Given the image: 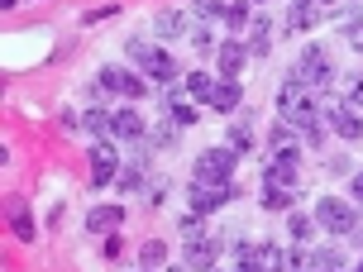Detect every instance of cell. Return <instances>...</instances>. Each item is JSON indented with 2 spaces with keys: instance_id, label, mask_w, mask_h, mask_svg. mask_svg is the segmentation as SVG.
Returning a JSON list of instances; mask_svg holds the SVG:
<instances>
[{
  "instance_id": "f546056e",
  "label": "cell",
  "mask_w": 363,
  "mask_h": 272,
  "mask_svg": "<svg viewBox=\"0 0 363 272\" xmlns=\"http://www.w3.org/2000/svg\"><path fill=\"white\" fill-rule=\"evenodd\" d=\"M311 268H345V254L340 249H315L311 254Z\"/></svg>"
},
{
  "instance_id": "44dd1931",
  "label": "cell",
  "mask_w": 363,
  "mask_h": 272,
  "mask_svg": "<svg viewBox=\"0 0 363 272\" xmlns=\"http://www.w3.org/2000/svg\"><path fill=\"white\" fill-rule=\"evenodd\" d=\"M263 205H268V210H291L296 196H291V186H268V181H263Z\"/></svg>"
},
{
  "instance_id": "f1b7e54d",
  "label": "cell",
  "mask_w": 363,
  "mask_h": 272,
  "mask_svg": "<svg viewBox=\"0 0 363 272\" xmlns=\"http://www.w3.org/2000/svg\"><path fill=\"white\" fill-rule=\"evenodd\" d=\"M225 144L235 148V153H249V148H254V129H249V125H235V129H230V139H225Z\"/></svg>"
},
{
  "instance_id": "83f0119b",
  "label": "cell",
  "mask_w": 363,
  "mask_h": 272,
  "mask_svg": "<svg viewBox=\"0 0 363 272\" xmlns=\"http://www.w3.org/2000/svg\"><path fill=\"white\" fill-rule=\"evenodd\" d=\"M211 86H216V81H211L206 72H191V76H186V96H191V101H206V96H211Z\"/></svg>"
},
{
  "instance_id": "ba28073f",
  "label": "cell",
  "mask_w": 363,
  "mask_h": 272,
  "mask_svg": "<svg viewBox=\"0 0 363 272\" xmlns=\"http://www.w3.org/2000/svg\"><path fill=\"white\" fill-rule=\"evenodd\" d=\"M230 196H235V181H230V186H216V181H191V210H196V215L220 210Z\"/></svg>"
},
{
  "instance_id": "8992f818",
  "label": "cell",
  "mask_w": 363,
  "mask_h": 272,
  "mask_svg": "<svg viewBox=\"0 0 363 272\" xmlns=\"http://www.w3.org/2000/svg\"><path fill=\"white\" fill-rule=\"evenodd\" d=\"M120 153H115V144H110V139H96V144H91V181H96V186H110V181L120 177Z\"/></svg>"
},
{
  "instance_id": "7402d4cb",
  "label": "cell",
  "mask_w": 363,
  "mask_h": 272,
  "mask_svg": "<svg viewBox=\"0 0 363 272\" xmlns=\"http://www.w3.org/2000/svg\"><path fill=\"white\" fill-rule=\"evenodd\" d=\"M268 48H272V29H268V19H258L254 34H249V57H268Z\"/></svg>"
},
{
  "instance_id": "7c38bea8",
  "label": "cell",
  "mask_w": 363,
  "mask_h": 272,
  "mask_svg": "<svg viewBox=\"0 0 363 272\" xmlns=\"http://www.w3.org/2000/svg\"><path fill=\"white\" fill-rule=\"evenodd\" d=\"M120 220H125V205H91L86 230L91 234H110V230H120Z\"/></svg>"
},
{
  "instance_id": "cb8c5ba5",
  "label": "cell",
  "mask_w": 363,
  "mask_h": 272,
  "mask_svg": "<svg viewBox=\"0 0 363 272\" xmlns=\"http://www.w3.org/2000/svg\"><path fill=\"white\" fill-rule=\"evenodd\" d=\"M315 225H320V220H311V215H291L287 220V230H291V239H296V244H311Z\"/></svg>"
},
{
  "instance_id": "4dcf8cb0",
  "label": "cell",
  "mask_w": 363,
  "mask_h": 272,
  "mask_svg": "<svg viewBox=\"0 0 363 272\" xmlns=\"http://www.w3.org/2000/svg\"><path fill=\"white\" fill-rule=\"evenodd\" d=\"M196 19H225V0H191Z\"/></svg>"
},
{
  "instance_id": "836d02e7",
  "label": "cell",
  "mask_w": 363,
  "mask_h": 272,
  "mask_svg": "<svg viewBox=\"0 0 363 272\" xmlns=\"http://www.w3.org/2000/svg\"><path fill=\"white\" fill-rule=\"evenodd\" d=\"M345 38H349V43H354V48H359V53H363V19H359V15L349 19V29H345Z\"/></svg>"
},
{
  "instance_id": "5b68a950",
  "label": "cell",
  "mask_w": 363,
  "mask_h": 272,
  "mask_svg": "<svg viewBox=\"0 0 363 272\" xmlns=\"http://www.w3.org/2000/svg\"><path fill=\"white\" fill-rule=\"evenodd\" d=\"M296 81H301V86H311V91H325L330 86V53L325 48H306V53H301V62H296Z\"/></svg>"
},
{
  "instance_id": "3957f363",
  "label": "cell",
  "mask_w": 363,
  "mask_h": 272,
  "mask_svg": "<svg viewBox=\"0 0 363 272\" xmlns=\"http://www.w3.org/2000/svg\"><path fill=\"white\" fill-rule=\"evenodd\" d=\"M235 163H239V153L230 144L206 148V153L196 158V172H191V177L196 181H216V186H230V181H235Z\"/></svg>"
},
{
  "instance_id": "4316f807",
  "label": "cell",
  "mask_w": 363,
  "mask_h": 272,
  "mask_svg": "<svg viewBox=\"0 0 363 272\" xmlns=\"http://www.w3.org/2000/svg\"><path fill=\"white\" fill-rule=\"evenodd\" d=\"M172 125L177 129H196V106H191V101H172Z\"/></svg>"
},
{
  "instance_id": "484cf974",
  "label": "cell",
  "mask_w": 363,
  "mask_h": 272,
  "mask_svg": "<svg viewBox=\"0 0 363 272\" xmlns=\"http://www.w3.org/2000/svg\"><path fill=\"white\" fill-rule=\"evenodd\" d=\"M139 263H144V268H163V263H167V249L158 244V239H148L144 249H139Z\"/></svg>"
},
{
  "instance_id": "ffe728a7",
  "label": "cell",
  "mask_w": 363,
  "mask_h": 272,
  "mask_svg": "<svg viewBox=\"0 0 363 272\" xmlns=\"http://www.w3.org/2000/svg\"><path fill=\"white\" fill-rule=\"evenodd\" d=\"M153 29H158V38H182L186 34V19H182V10H158Z\"/></svg>"
},
{
  "instance_id": "603a6c76",
  "label": "cell",
  "mask_w": 363,
  "mask_h": 272,
  "mask_svg": "<svg viewBox=\"0 0 363 272\" xmlns=\"http://www.w3.org/2000/svg\"><path fill=\"white\" fill-rule=\"evenodd\" d=\"M249 0H225V24H230V29H244V24H249Z\"/></svg>"
},
{
  "instance_id": "d590c367",
  "label": "cell",
  "mask_w": 363,
  "mask_h": 272,
  "mask_svg": "<svg viewBox=\"0 0 363 272\" xmlns=\"http://www.w3.org/2000/svg\"><path fill=\"white\" fill-rule=\"evenodd\" d=\"M349 191H354V200H363V172H359L354 181H349Z\"/></svg>"
},
{
  "instance_id": "1f68e13d",
  "label": "cell",
  "mask_w": 363,
  "mask_h": 272,
  "mask_svg": "<svg viewBox=\"0 0 363 272\" xmlns=\"http://www.w3.org/2000/svg\"><path fill=\"white\" fill-rule=\"evenodd\" d=\"M120 249H125V239H120V230H110L106 244H101V254H106L110 263H120Z\"/></svg>"
},
{
  "instance_id": "2e32d148",
  "label": "cell",
  "mask_w": 363,
  "mask_h": 272,
  "mask_svg": "<svg viewBox=\"0 0 363 272\" xmlns=\"http://www.w3.org/2000/svg\"><path fill=\"white\" fill-rule=\"evenodd\" d=\"M144 120H139V110H129V106H120L115 110V139H144Z\"/></svg>"
},
{
  "instance_id": "d6986e66",
  "label": "cell",
  "mask_w": 363,
  "mask_h": 272,
  "mask_svg": "<svg viewBox=\"0 0 363 272\" xmlns=\"http://www.w3.org/2000/svg\"><path fill=\"white\" fill-rule=\"evenodd\" d=\"M216 258H220L216 239H191V244H186V268H211Z\"/></svg>"
},
{
  "instance_id": "9c48e42d",
  "label": "cell",
  "mask_w": 363,
  "mask_h": 272,
  "mask_svg": "<svg viewBox=\"0 0 363 272\" xmlns=\"http://www.w3.org/2000/svg\"><path fill=\"white\" fill-rule=\"evenodd\" d=\"M239 101H244V86H239L235 76H225V81H216L211 86V96H206V106L220 110V115H230V110H239Z\"/></svg>"
},
{
  "instance_id": "d6a6232c",
  "label": "cell",
  "mask_w": 363,
  "mask_h": 272,
  "mask_svg": "<svg viewBox=\"0 0 363 272\" xmlns=\"http://www.w3.org/2000/svg\"><path fill=\"white\" fill-rule=\"evenodd\" d=\"M115 181H120V186H139V181H144V172H139V163H125Z\"/></svg>"
},
{
  "instance_id": "6da1fadb",
  "label": "cell",
  "mask_w": 363,
  "mask_h": 272,
  "mask_svg": "<svg viewBox=\"0 0 363 272\" xmlns=\"http://www.w3.org/2000/svg\"><path fill=\"white\" fill-rule=\"evenodd\" d=\"M277 115H282L291 129H301V134H306L311 125H320V110L311 101V86H301L296 76H287V86L277 91Z\"/></svg>"
},
{
  "instance_id": "ac0fdd59",
  "label": "cell",
  "mask_w": 363,
  "mask_h": 272,
  "mask_svg": "<svg viewBox=\"0 0 363 272\" xmlns=\"http://www.w3.org/2000/svg\"><path fill=\"white\" fill-rule=\"evenodd\" d=\"M268 148H272V158H301V148L291 144V125L282 120L277 129H268Z\"/></svg>"
},
{
  "instance_id": "4fadbf2b",
  "label": "cell",
  "mask_w": 363,
  "mask_h": 272,
  "mask_svg": "<svg viewBox=\"0 0 363 272\" xmlns=\"http://www.w3.org/2000/svg\"><path fill=\"white\" fill-rule=\"evenodd\" d=\"M216 62H220V72H225V76H239V67L249 62V43H235V38H230V43H220Z\"/></svg>"
},
{
  "instance_id": "d4e9b609",
  "label": "cell",
  "mask_w": 363,
  "mask_h": 272,
  "mask_svg": "<svg viewBox=\"0 0 363 272\" xmlns=\"http://www.w3.org/2000/svg\"><path fill=\"white\" fill-rule=\"evenodd\" d=\"M315 24V0H296L291 5V29H311Z\"/></svg>"
},
{
  "instance_id": "9a60e30c",
  "label": "cell",
  "mask_w": 363,
  "mask_h": 272,
  "mask_svg": "<svg viewBox=\"0 0 363 272\" xmlns=\"http://www.w3.org/2000/svg\"><path fill=\"white\" fill-rule=\"evenodd\" d=\"M82 129H86L91 139H115V110H96L91 106L82 115Z\"/></svg>"
},
{
  "instance_id": "52a82bcc",
  "label": "cell",
  "mask_w": 363,
  "mask_h": 272,
  "mask_svg": "<svg viewBox=\"0 0 363 272\" xmlns=\"http://www.w3.org/2000/svg\"><path fill=\"white\" fill-rule=\"evenodd\" d=\"M315 220L325 225L330 234H349V230H354V205H345L340 196H325L315 205Z\"/></svg>"
},
{
  "instance_id": "8fae6325",
  "label": "cell",
  "mask_w": 363,
  "mask_h": 272,
  "mask_svg": "<svg viewBox=\"0 0 363 272\" xmlns=\"http://www.w3.org/2000/svg\"><path fill=\"white\" fill-rule=\"evenodd\" d=\"M5 220H10V230H15L24 244H34V215H29V200H24V196L5 200Z\"/></svg>"
},
{
  "instance_id": "277c9868",
  "label": "cell",
  "mask_w": 363,
  "mask_h": 272,
  "mask_svg": "<svg viewBox=\"0 0 363 272\" xmlns=\"http://www.w3.org/2000/svg\"><path fill=\"white\" fill-rule=\"evenodd\" d=\"M101 86L110 91V96H125V101H139V96H148V81L139 72H129V67H101V76H96Z\"/></svg>"
},
{
  "instance_id": "e575fe53",
  "label": "cell",
  "mask_w": 363,
  "mask_h": 272,
  "mask_svg": "<svg viewBox=\"0 0 363 272\" xmlns=\"http://www.w3.org/2000/svg\"><path fill=\"white\" fill-rule=\"evenodd\" d=\"M345 96H354V101L363 106V76H349V81H345Z\"/></svg>"
},
{
  "instance_id": "7a4b0ae2",
  "label": "cell",
  "mask_w": 363,
  "mask_h": 272,
  "mask_svg": "<svg viewBox=\"0 0 363 272\" xmlns=\"http://www.w3.org/2000/svg\"><path fill=\"white\" fill-rule=\"evenodd\" d=\"M129 62L144 76H153V81H172V76H177V62H172L163 48H153L148 38H129Z\"/></svg>"
},
{
  "instance_id": "5bb4252c",
  "label": "cell",
  "mask_w": 363,
  "mask_h": 272,
  "mask_svg": "<svg viewBox=\"0 0 363 272\" xmlns=\"http://www.w3.org/2000/svg\"><path fill=\"white\" fill-rule=\"evenodd\" d=\"M296 167H301V158H272L263 167V181L268 186H296Z\"/></svg>"
},
{
  "instance_id": "e0dca14e",
  "label": "cell",
  "mask_w": 363,
  "mask_h": 272,
  "mask_svg": "<svg viewBox=\"0 0 363 272\" xmlns=\"http://www.w3.org/2000/svg\"><path fill=\"white\" fill-rule=\"evenodd\" d=\"M330 129H335L340 139H359V134H363L359 115H354V110H349V106H335V110H330Z\"/></svg>"
},
{
  "instance_id": "30bf717a",
  "label": "cell",
  "mask_w": 363,
  "mask_h": 272,
  "mask_svg": "<svg viewBox=\"0 0 363 272\" xmlns=\"http://www.w3.org/2000/svg\"><path fill=\"white\" fill-rule=\"evenodd\" d=\"M235 263L249 268V272H263V268H272V263H282V258L272 254L268 244H235Z\"/></svg>"
}]
</instances>
